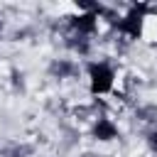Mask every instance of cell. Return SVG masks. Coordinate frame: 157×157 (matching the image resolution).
<instances>
[{
	"label": "cell",
	"mask_w": 157,
	"mask_h": 157,
	"mask_svg": "<svg viewBox=\"0 0 157 157\" xmlns=\"http://www.w3.org/2000/svg\"><path fill=\"white\" fill-rule=\"evenodd\" d=\"M147 12H150V5H145V2H135V5L130 7V12H128L120 22H115L118 32L128 34L130 39H137V37L142 34V20H145Z\"/></svg>",
	"instance_id": "cell-1"
},
{
	"label": "cell",
	"mask_w": 157,
	"mask_h": 157,
	"mask_svg": "<svg viewBox=\"0 0 157 157\" xmlns=\"http://www.w3.org/2000/svg\"><path fill=\"white\" fill-rule=\"evenodd\" d=\"M88 78H91V93H108L113 88V69L103 61H93L88 64Z\"/></svg>",
	"instance_id": "cell-2"
},
{
	"label": "cell",
	"mask_w": 157,
	"mask_h": 157,
	"mask_svg": "<svg viewBox=\"0 0 157 157\" xmlns=\"http://www.w3.org/2000/svg\"><path fill=\"white\" fill-rule=\"evenodd\" d=\"M96 20H98V15L83 12V15L71 17V27H74L78 34H93V32H96Z\"/></svg>",
	"instance_id": "cell-3"
},
{
	"label": "cell",
	"mask_w": 157,
	"mask_h": 157,
	"mask_svg": "<svg viewBox=\"0 0 157 157\" xmlns=\"http://www.w3.org/2000/svg\"><path fill=\"white\" fill-rule=\"evenodd\" d=\"M150 145L157 150V130H152V132H150Z\"/></svg>",
	"instance_id": "cell-5"
},
{
	"label": "cell",
	"mask_w": 157,
	"mask_h": 157,
	"mask_svg": "<svg viewBox=\"0 0 157 157\" xmlns=\"http://www.w3.org/2000/svg\"><path fill=\"white\" fill-rule=\"evenodd\" d=\"M0 29H2V22H0Z\"/></svg>",
	"instance_id": "cell-6"
},
{
	"label": "cell",
	"mask_w": 157,
	"mask_h": 157,
	"mask_svg": "<svg viewBox=\"0 0 157 157\" xmlns=\"http://www.w3.org/2000/svg\"><path fill=\"white\" fill-rule=\"evenodd\" d=\"M93 137L96 140H113V137H118V128L108 118H98V123L93 125Z\"/></svg>",
	"instance_id": "cell-4"
}]
</instances>
